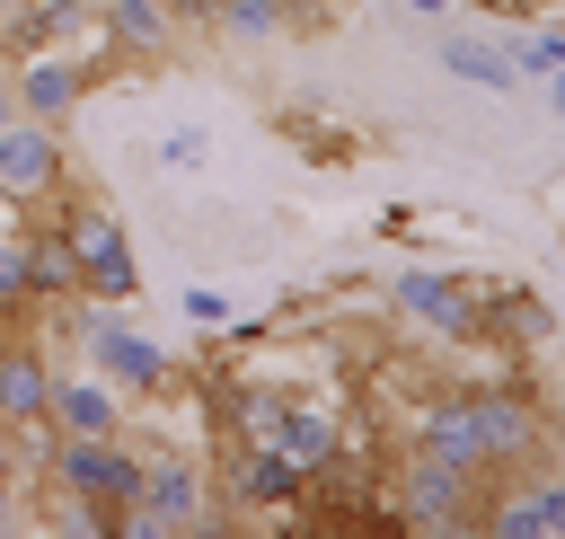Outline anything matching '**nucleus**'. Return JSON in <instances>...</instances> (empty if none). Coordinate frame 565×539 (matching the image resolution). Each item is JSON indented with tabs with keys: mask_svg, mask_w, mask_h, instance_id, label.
Masks as SVG:
<instances>
[{
	"mask_svg": "<svg viewBox=\"0 0 565 539\" xmlns=\"http://www.w3.org/2000/svg\"><path fill=\"white\" fill-rule=\"evenodd\" d=\"M415 451H424V459H450V468H468V477H486V442H477L468 389L424 398V415H415Z\"/></svg>",
	"mask_w": 565,
	"mask_h": 539,
	"instance_id": "obj_10",
	"label": "nucleus"
},
{
	"mask_svg": "<svg viewBox=\"0 0 565 539\" xmlns=\"http://www.w3.org/2000/svg\"><path fill=\"white\" fill-rule=\"evenodd\" d=\"M97 71H106V62H71V53H26V62H9L18 115H35V124H71V106L88 97Z\"/></svg>",
	"mask_w": 565,
	"mask_h": 539,
	"instance_id": "obj_7",
	"label": "nucleus"
},
{
	"mask_svg": "<svg viewBox=\"0 0 565 539\" xmlns=\"http://www.w3.org/2000/svg\"><path fill=\"white\" fill-rule=\"evenodd\" d=\"M282 9H291V27H327L344 0H282Z\"/></svg>",
	"mask_w": 565,
	"mask_h": 539,
	"instance_id": "obj_23",
	"label": "nucleus"
},
{
	"mask_svg": "<svg viewBox=\"0 0 565 539\" xmlns=\"http://www.w3.org/2000/svg\"><path fill=\"white\" fill-rule=\"evenodd\" d=\"M441 71L450 80H468V88H521V62H512V44H477V35H441Z\"/></svg>",
	"mask_w": 565,
	"mask_h": 539,
	"instance_id": "obj_14",
	"label": "nucleus"
},
{
	"mask_svg": "<svg viewBox=\"0 0 565 539\" xmlns=\"http://www.w3.org/2000/svg\"><path fill=\"white\" fill-rule=\"evenodd\" d=\"M468 415H477V442H486V477H503V468H539L547 459V415L530 406V389L521 380H486V389H468Z\"/></svg>",
	"mask_w": 565,
	"mask_h": 539,
	"instance_id": "obj_2",
	"label": "nucleus"
},
{
	"mask_svg": "<svg viewBox=\"0 0 565 539\" xmlns=\"http://www.w3.org/2000/svg\"><path fill=\"white\" fill-rule=\"evenodd\" d=\"M26 283H35V300H71V292H79L62 230H26Z\"/></svg>",
	"mask_w": 565,
	"mask_h": 539,
	"instance_id": "obj_16",
	"label": "nucleus"
},
{
	"mask_svg": "<svg viewBox=\"0 0 565 539\" xmlns=\"http://www.w3.org/2000/svg\"><path fill=\"white\" fill-rule=\"evenodd\" d=\"M238 504H300V486H309V459L291 451V442H256L247 459H238Z\"/></svg>",
	"mask_w": 565,
	"mask_h": 539,
	"instance_id": "obj_12",
	"label": "nucleus"
},
{
	"mask_svg": "<svg viewBox=\"0 0 565 539\" xmlns=\"http://www.w3.org/2000/svg\"><path fill=\"white\" fill-rule=\"evenodd\" d=\"M9 115H18V88H9V71H0V124H9Z\"/></svg>",
	"mask_w": 565,
	"mask_h": 539,
	"instance_id": "obj_29",
	"label": "nucleus"
},
{
	"mask_svg": "<svg viewBox=\"0 0 565 539\" xmlns=\"http://www.w3.org/2000/svg\"><path fill=\"white\" fill-rule=\"evenodd\" d=\"M521 486H530V504H539V530L565 539V468H530Z\"/></svg>",
	"mask_w": 565,
	"mask_h": 539,
	"instance_id": "obj_18",
	"label": "nucleus"
},
{
	"mask_svg": "<svg viewBox=\"0 0 565 539\" xmlns=\"http://www.w3.org/2000/svg\"><path fill=\"white\" fill-rule=\"evenodd\" d=\"M44 424H53V433H124V415H115L106 380H53Z\"/></svg>",
	"mask_w": 565,
	"mask_h": 539,
	"instance_id": "obj_13",
	"label": "nucleus"
},
{
	"mask_svg": "<svg viewBox=\"0 0 565 539\" xmlns=\"http://www.w3.org/2000/svg\"><path fill=\"white\" fill-rule=\"evenodd\" d=\"M185 318H194V327H221V318H230V300H221L212 283H194V292H185Z\"/></svg>",
	"mask_w": 565,
	"mask_h": 539,
	"instance_id": "obj_22",
	"label": "nucleus"
},
{
	"mask_svg": "<svg viewBox=\"0 0 565 539\" xmlns=\"http://www.w3.org/2000/svg\"><path fill=\"white\" fill-rule=\"evenodd\" d=\"M97 35L115 53H132V62H159L168 35H177V9L168 0H97Z\"/></svg>",
	"mask_w": 565,
	"mask_h": 539,
	"instance_id": "obj_11",
	"label": "nucleus"
},
{
	"mask_svg": "<svg viewBox=\"0 0 565 539\" xmlns=\"http://www.w3.org/2000/svg\"><path fill=\"white\" fill-rule=\"evenodd\" d=\"M397 309L406 318H424V327H441V336H477L486 318V292L477 283H459V274H397Z\"/></svg>",
	"mask_w": 565,
	"mask_h": 539,
	"instance_id": "obj_9",
	"label": "nucleus"
},
{
	"mask_svg": "<svg viewBox=\"0 0 565 539\" xmlns=\"http://www.w3.org/2000/svg\"><path fill=\"white\" fill-rule=\"evenodd\" d=\"M397 9H415V18H441V9H450V0H397Z\"/></svg>",
	"mask_w": 565,
	"mask_h": 539,
	"instance_id": "obj_28",
	"label": "nucleus"
},
{
	"mask_svg": "<svg viewBox=\"0 0 565 539\" xmlns=\"http://www.w3.org/2000/svg\"><path fill=\"white\" fill-rule=\"evenodd\" d=\"M62 186H71V141H62V124L9 115V124H0V194H9V203H53Z\"/></svg>",
	"mask_w": 565,
	"mask_h": 539,
	"instance_id": "obj_3",
	"label": "nucleus"
},
{
	"mask_svg": "<svg viewBox=\"0 0 565 539\" xmlns=\"http://www.w3.org/2000/svg\"><path fill=\"white\" fill-rule=\"evenodd\" d=\"M203 150H212L203 133H168V141H159V159H168V168H203Z\"/></svg>",
	"mask_w": 565,
	"mask_h": 539,
	"instance_id": "obj_21",
	"label": "nucleus"
},
{
	"mask_svg": "<svg viewBox=\"0 0 565 539\" xmlns=\"http://www.w3.org/2000/svg\"><path fill=\"white\" fill-rule=\"evenodd\" d=\"M79 345L97 353L106 389H168V353H159V345H150L141 327L106 318V300H88V318H79Z\"/></svg>",
	"mask_w": 565,
	"mask_h": 539,
	"instance_id": "obj_6",
	"label": "nucleus"
},
{
	"mask_svg": "<svg viewBox=\"0 0 565 539\" xmlns=\"http://www.w3.org/2000/svg\"><path fill=\"white\" fill-rule=\"evenodd\" d=\"M282 415H291V398H265V389L247 398V433L256 442H282Z\"/></svg>",
	"mask_w": 565,
	"mask_h": 539,
	"instance_id": "obj_20",
	"label": "nucleus"
},
{
	"mask_svg": "<svg viewBox=\"0 0 565 539\" xmlns=\"http://www.w3.org/2000/svg\"><path fill=\"white\" fill-rule=\"evenodd\" d=\"M397 504H406V521H424V530H468L477 521V504H486V477H468V468H450V459H406V477H397Z\"/></svg>",
	"mask_w": 565,
	"mask_h": 539,
	"instance_id": "obj_5",
	"label": "nucleus"
},
{
	"mask_svg": "<svg viewBox=\"0 0 565 539\" xmlns=\"http://www.w3.org/2000/svg\"><path fill=\"white\" fill-rule=\"evenodd\" d=\"M0 530H18V477H0Z\"/></svg>",
	"mask_w": 565,
	"mask_h": 539,
	"instance_id": "obj_24",
	"label": "nucleus"
},
{
	"mask_svg": "<svg viewBox=\"0 0 565 539\" xmlns=\"http://www.w3.org/2000/svg\"><path fill=\"white\" fill-rule=\"evenodd\" d=\"M212 521V477L194 459H150L141 468V504H124V530L168 539V530H203Z\"/></svg>",
	"mask_w": 565,
	"mask_h": 539,
	"instance_id": "obj_4",
	"label": "nucleus"
},
{
	"mask_svg": "<svg viewBox=\"0 0 565 539\" xmlns=\"http://www.w3.org/2000/svg\"><path fill=\"white\" fill-rule=\"evenodd\" d=\"M547 459H556V468H565V415H556V424H547Z\"/></svg>",
	"mask_w": 565,
	"mask_h": 539,
	"instance_id": "obj_26",
	"label": "nucleus"
},
{
	"mask_svg": "<svg viewBox=\"0 0 565 539\" xmlns=\"http://www.w3.org/2000/svg\"><path fill=\"white\" fill-rule=\"evenodd\" d=\"M35 283H26V239H0V318H26Z\"/></svg>",
	"mask_w": 565,
	"mask_h": 539,
	"instance_id": "obj_17",
	"label": "nucleus"
},
{
	"mask_svg": "<svg viewBox=\"0 0 565 539\" xmlns=\"http://www.w3.org/2000/svg\"><path fill=\"white\" fill-rule=\"evenodd\" d=\"M53 230L71 239V274H79V300H106V309H124V300H141V265H132V239H124V221L97 203V194H53Z\"/></svg>",
	"mask_w": 565,
	"mask_h": 539,
	"instance_id": "obj_1",
	"label": "nucleus"
},
{
	"mask_svg": "<svg viewBox=\"0 0 565 539\" xmlns=\"http://www.w3.org/2000/svg\"><path fill=\"white\" fill-rule=\"evenodd\" d=\"M547 106H556V115H565V71H547Z\"/></svg>",
	"mask_w": 565,
	"mask_h": 539,
	"instance_id": "obj_27",
	"label": "nucleus"
},
{
	"mask_svg": "<svg viewBox=\"0 0 565 539\" xmlns=\"http://www.w3.org/2000/svg\"><path fill=\"white\" fill-rule=\"evenodd\" d=\"M9 9H18V0H0V18H9Z\"/></svg>",
	"mask_w": 565,
	"mask_h": 539,
	"instance_id": "obj_30",
	"label": "nucleus"
},
{
	"mask_svg": "<svg viewBox=\"0 0 565 539\" xmlns=\"http://www.w3.org/2000/svg\"><path fill=\"white\" fill-rule=\"evenodd\" d=\"M0 477H18V424H0Z\"/></svg>",
	"mask_w": 565,
	"mask_h": 539,
	"instance_id": "obj_25",
	"label": "nucleus"
},
{
	"mask_svg": "<svg viewBox=\"0 0 565 539\" xmlns=\"http://www.w3.org/2000/svg\"><path fill=\"white\" fill-rule=\"evenodd\" d=\"M203 27L230 35V44H274V35H291V9L282 0H212Z\"/></svg>",
	"mask_w": 565,
	"mask_h": 539,
	"instance_id": "obj_15",
	"label": "nucleus"
},
{
	"mask_svg": "<svg viewBox=\"0 0 565 539\" xmlns=\"http://www.w3.org/2000/svg\"><path fill=\"white\" fill-rule=\"evenodd\" d=\"M44 398H53V362L35 353V336L18 318H0V424L44 433Z\"/></svg>",
	"mask_w": 565,
	"mask_h": 539,
	"instance_id": "obj_8",
	"label": "nucleus"
},
{
	"mask_svg": "<svg viewBox=\"0 0 565 539\" xmlns=\"http://www.w3.org/2000/svg\"><path fill=\"white\" fill-rule=\"evenodd\" d=\"M512 62L547 80V71H565V35H556V27H547V35H521V44H512Z\"/></svg>",
	"mask_w": 565,
	"mask_h": 539,
	"instance_id": "obj_19",
	"label": "nucleus"
}]
</instances>
